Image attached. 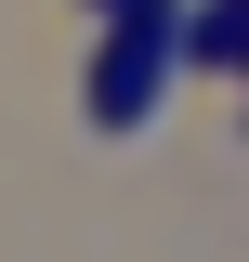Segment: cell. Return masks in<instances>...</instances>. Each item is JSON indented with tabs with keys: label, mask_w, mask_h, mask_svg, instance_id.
<instances>
[{
	"label": "cell",
	"mask_w": 249,
	"mask_h": 262,
	"mask_svg": "<svg viewBox=\"0 0 249 262\" xmlns=\"http://www.w3.org/2000/svg\"><path fill=\"white\" fill-rule=\"evenodd\" d=\"M131 27H118V53H105V79H92V118L105 131H144V105L171 92V53H184V27H171V0H118Z\"/></svg>",
	"instance_id": "6da1fadb"
}]
</instances>
